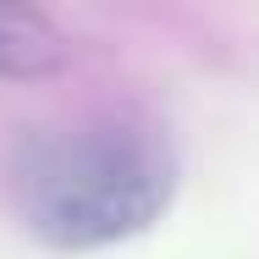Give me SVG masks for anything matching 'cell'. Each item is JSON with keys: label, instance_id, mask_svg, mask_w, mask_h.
<instances>
[{"label": "cell", "instance_id": "6da1fadb", "mask_svg": "<svg viewBox=\"0 0 259 259\" xmlns=\"http://www.w3.org/2000/svg\"><path fill=\"white\" fill-rule=\"evenodd\" d=\"M177 199V144L144 116H89L28 133L11 155V204L50 248L89 254L149 232Z\"/></svg>", "mask_w": 259, "mask_h": 259}, {"label": "cell", "instance_id": "7a4b0ae2", "mask_svg": "<svg viewBox=\"0 0 259 259\" xmlns=\"http://www.w3.org/2000/svg\"><path fill=\"white\" fill-rule=\"evenodd\" d=\"M66 66V39L50 17L0 6V77H50Z\"/></svg>", "mask_w": 259, "mask_h": 259}]
</instances>
